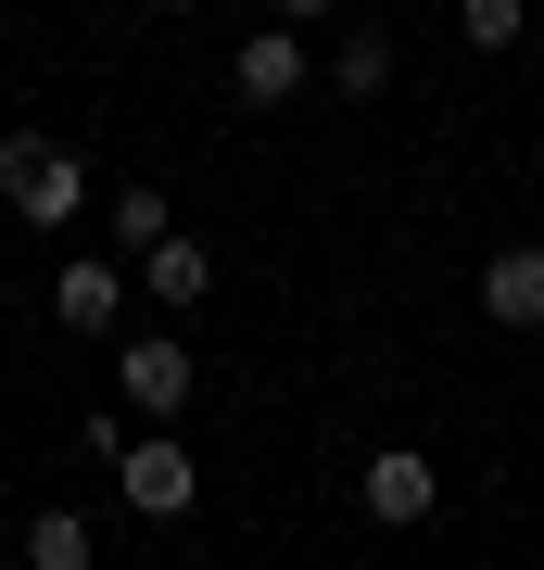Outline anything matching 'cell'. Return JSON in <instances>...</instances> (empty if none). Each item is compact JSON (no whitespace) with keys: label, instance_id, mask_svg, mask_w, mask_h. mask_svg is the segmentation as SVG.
Returning <instances> with one entry per match:
<instances>
[{"label":"cell","instance_id":"obj_12","mask_svg":"<svg viewBox=\"0 0 544 570\" xmlns=\"http://www.w3.org/2000/svg\"><path fill=\"white\" fill-rule=\"evenodd\" d=\"M165 228H178V216H165V190H152V178H140V190H115V242H127V254H152Z\"/></svg>","mask_w":544,"mask_h":570},{"label":"cell","instance_id":"obj_9","mask_svg":"<svg viewBox=\"0 0 544 570\" xmlns=\"http://www.w3.org/2000/svg\"><path fill=\"white\" fill-rule=\"evenodd\" d=\"M77 204H89V165L77 153H39V165H26V216H39V228H63Z\"/></svg>","mask_w":544,"mask_h":570},{"label":"cell","instance_id":"obj_11","mask_svg":"<svg viewBox=\"0 0 544 570\" xmlns=\"http://www.w3.org/2000/svg\"><path fill=\"white\" fill-rule=\"evenodd\" d=\"M456 39L468 51H520L532 39V0H456Z\"/></svg>","mask_w":544,"mask_h":570},{"label":"cell","instance_id":"obj_4","mask_svg":"<svg viewBox=\"0 0 544 570\" xmlns=\"http://www.w3.org/2000/svg\"><path fill=\"white\" fill-rule=\"evenodd\" d=\"M51 317L77 330V343H101V330L127 317V266H101V254H77V266H63V279H51Z\"/></svg>","mask_w":544,"mask_h":570},{"label":"cell","instance_id":"obj_14","mask_svg":"<svg viewBox=\"0 0 544 570\" xmlns=\"http://www.w3.org/2000/svg\"><path fill=\"white\" fill-rule=\"evenodd\" d=\"M532 89H544V39H532Z\"/></svg>","mask_w":544,"mask_h":570},{"label":"cell","instance_id":"obj_6","mask_svg":"<svg viewBox=\"0 0 544 570\" xmlns=\"http://www.w3.org/2000/svg\"><path fill=\"white\" fill-rule=\"evenodd\" d=\"M482 317L494 330H544V242H506L482 266Z\"/></svg>","mask_w":544,"mask_h":570},{"label":"cell","instance_id":"obj_13","mask_svg":"<svg viewBox=\"0 0 544 570\" xmlns=\"http://www.w3.org/2000/svg\"><path fill=\"white\" fill-rule=\"evenodd\" d=\"M279 13H291V26H329V13H343V0H279Z\"/></svg>","mask_w":544,"mask_h":570},{"label":"cell","instance_id":"obj_7","mask_svg":"<svg viewBox=\"0 0 544 570\" xmlns=\"http://www.w3.org/2000/svg\"><path fill=\"white\" fill-rule=\"evenodd\" d=\"M140 292H152V305H202V292H216V254H202L190 228H165V242L140 254Z\"/></svg>","mask_w":544,"mask_h":570},{"label":"cell","instance_id":"obj_3","mask_svg":"<svg viewBox=\"0 0 544 570\" xmlns=\"http://www.w3.org/2000/svg\"><path fill=\"white\" fill-rule=\"evenodd\" d=\"M115 393H127L140 419H178L190 393H202V367H190V343H127V355H115Z\"/></svg>","mask_w":544,"mask_h":570},{"label":"cell","instance_id":"obj_2","mask_svg":"<svg viewBox=\"0 0 544 570\" xmlns=\"http://www.w3.org/2000/svg\"><path fill=\"white\" fill-rule=\"evenodd\" d=\"M355 494H367V520H393V532H418L431 508H444V469H431L418 444H380V456L355 469Z\"/></svg>","mask_w":544,"mask_h":570},{"label":"cell","instance_id":"obj_10","mask_svg":"<svg viewBox=\"0 0 544 570\" xmlns=\"http://www.w3.org/2000/svg\"><path fill=\"white\" fill-rule=\"evenodd\" d=\"M26 558H39V570H89V558H101V532H89L77 508H39V520H26Z\"/></svg>","mask_w":544,"mask_h":570},{"label":"cell","instance_id":"obj_1","mask_svg":"<svg viewBox=\"0 0 544 570\" xmlns=\"http://www.w3.org/2000/svg\"><path fill=\"white\" fill-rule=\"evenodd\" d=\"M115 494H127V520H190V494H202V469H190V444L178 431H140V444L115 456Z\"/></svg>","mask_w":544,"mask_h":570},{"label":"cell","instance_id":"obj_5","mask_svg":"<svg viewBox=\"0 0 544 570\" xmlns=\"http://www.w3.org/2000/svg\"><path fill=\"white\" fill-rule=\"evenodd\" d=\"M228 89H241L254 115H266V102H291V89H304V39H291V13H279V26H254V39H241V63H228Z\"/></svg>","mask_w":544,"mask_h":570},{"label":"cell","instance_id":"obj_15","mask_svg":"<svg viewBox=\"0 0 544 570\" xmlns=\"http://www.w3.org/2000/svg\"><path fill=\"white\" fill-rule=\"evenodd\" d=\"M152 13H190V0H152Z\"/></svg>","mask_w":544,"mask_h":570},{"label":"cell","instance_id":"obj_8","mask_svg":"<svg viewBox=\"0 0 544 570\" xmlns=\"http://www.w3.org/2000/svg\"><path fill=\"white\" fill-rule=\"evenodd\" d=\"M329 89H343V102H380L393 89V39L380 26H343V39H329Z\"/></svg>","mask_w":544,"mask_h":570}]
</instances>
